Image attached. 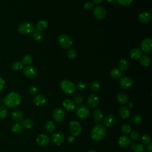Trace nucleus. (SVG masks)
<instances>
[{
	"label": "nucleus",
	"instance_id": "nucleus-1",
	"mask_svg": "<svg viewBox=\"0 0 152 152\" xmlns=\"http://www.w3.org/2000/svg\"><path fill=\"white\" fill-rule=\"evenodd\" d=\"M3 102L4 104L7 107H15L20 104L21 97L16 92H11L5 96Z\"/></svg>",
	"mask_w": 152,
	"mask_h": 152
},
{
	"label": "nucleus",
	"instance_id": "nucleus-2",
	"mask_svg": "<svg viewBox=\"0 0 152 152\" xmlns=\"http://www.w3.org/2000/svg\"><path fill=\"white\" fill-rule=\"evenodd\" d=\"M106 134V130L104 126L101 124L95 125L91 129L90 137L92 140L96 141H99L103 140Z\"/></svg>",
	"mask_w": 152,
	"mask_h": 152
},
{
	"label": "nucleus",
	"instance_id": "nucleus-3",
	"mask_svg": "<svg viewBox=\"0 0 152 152\" xmlns=\"http://www.w3.org/2000/svg\"><path fill=\"white\" fill-rule=\"evenodd\" d=\"M61 88L64 93L66 94L74 93L76 89L75 85L70 80H64L61 83Z\"/></svg>",
	"mask_w": 152,
	"mask_h": 152
},
{
	"label": "nucleus",
	"instance_id": "nucleus-4",
	"mask_svg": "<svg viewBox=\"0 0 152 152\" xmlns=\"http://www.w3.org/2000/svg\"><path fill=\"white\" fill-rule=\"evenodd\" d=\"M58 42L59 46L63 49H69L72 45V41L71 37L66 34H61L58 38Z\"/></svg>",
	"mask_w": 152,
	"mask_h": 152
},
{
	"label": "nucleus",
	"instance_id": "nucleus-5",
	"mask_svg": "<svg viewBox=\"0 0 152 152\" xmlns=\"http://www.w3.org/2000/svg\"><path fill=\"white\" fill-rule=\"evenodd\" d=\"M18 31L21 34L33 33L34 31L33 24L29 22H24L20 24L18 27Z\"/></svg>",
	"mask_w": 152,
	"mask_h": 152
},
{
	"label": "nucleus",
	"instance_id": "nucleus-6",
	"mask_svg": "<svg viewBox=\"0 0 152 152\" xmlns=\"http://www.w3.org/2000/svg\"><path fill=\"white\" fill-rule=\"evenodd\" d=\"M69 131L72 136H77L79 135L82 131V127L80 124L76 121H72L69 123Z\"/></svg>",
	"mask_w": 152,
	"mask_h": 152
},
{
	"label": "nucleus",
	"instance_id": "nucleus-7",
	"mask_svg": "<svg viewBox=\"0 0 152 152\" xmlns=\"http://www.w3.org/2000/svg\"><path fill=\"white\" fill-rule=\"evenodd\" d=\"M75 113L78 118L81 119H85L89 116L90 112L86 106L80 105L76 109Z\"/></svg>",
	"mask_w": 152,
	"mask_h": 152
},
{
	"label": "nucleus",
	"instance_id": "nucleus-8",
	"mask_svg": "<svg viewBox=\"0 0 152 152\" xmlns=\"http://www.w3.org/2000/svg\"><path fill=\"white\" fill-rule=\"evenodd\" d=\"M134 82L131 78L129 77H124L120 79L119 85L124 90H128L132 87Z\"/></svg>",
	"mask_w": 152,
	"mask_h": 152
},
{
	"label": "nucleus",
	"instance_id": "nucleus-9",
	"mask_svg": "<svg viewBox=\"0 0 152 152\" xmlns=\"http://www.w3.org/2000/svg\"><path fill=\"white\" fill-rule=\"evenodd\" d=\"M93 14L94 17L99 20H103L106 15V10L102 6H97L94 8Z\"/></svg>",
	"mask_w": 152,
	"mask_h": 152
},
{
	"label": "nucleus",
	"instance_id": "nucleus-10",
	"mask_svg": "<svg viewBox=\"0 0 152 152\" xmlns=\"http://www.w3.org/2000/svg\"><path fill=\"white\" fill-rule=\"evenodd\" d=\"M65 116V112L64 110L60 107H57L52 112L53 119L58 122H61Z\"/></svg>",
	"mask_w": 152,
	"mask_h": 152
},
{
	"label": "nucleus",
	"instance_id": "nucleus-11",
	"mask_svg": "<svg viewBox=\"0 0 152 152\" xmlns=\"http://www.w3.org/2000/svg\"><path fill=\"white\" fill-rule=\"evenodd\" d=\"M51 140L54 144L59 145L64 142L65 136L61 132H56L52 134Z\"/></svg>",
	"mask_w": 152,
	"mask_h": 152
},
{
	"label": "nucleus",
	"instance_id": "nucleus-12",
	"mask_svg": "<svg viewBox=\"0 0 152 152\" xmlns=\"http://www.w3.org/2000/svg\"><path fill=\"white\" fill-rule=\"evenodd\" d=\"M99 103V98L97 94L94 93H91L88 96L87 98V104L90 107H95L98 105Z\"/></svg>",
	"mask_w": 152,
	"mask_h": 152
},
{
	"label": "nucleus",
	"instance_id": "nucleus-13",
	"mask_svg": "<svg viewBox=\"0 0 152 152\" xmlns=\"http://www.w3.org/2000/svg\"><path fill=\"white\" fill-rule=\"evenodd\" d=\"M24 74L29 78H34L37 75V71L34 67L30 65H27L23 68Z\"/></svg>",
	"mask_w": 152,
	"mask_h": 152
},
{
	"label": "nucleus",
	"instance_id": "nucleus-14",
	"mask_svg": "<svg viewBox=\"0 0 152 152\" xmlns=\"http://www.w3.org/2000/svg\"><path fill=\"white\" fill-rule=\"evenodd\" d=\"M151 13L148 11H145L141 12L138 16V21L142 24H147L151 19Z\"/></svg>",
	"mask_w": 152,
	"mask_h": 152
},
{
	"label": "nucleus",
	"instance_id": "nucleus-15",
	"mask_svg": "<svg viewBox=\"0 0 152 152\" xmlns=\"http://www.w3.org/2000/svg\"><path fill=\"white\" fill-rule=\"evenodd\" d=\"M36 143L40 147H45L50 142L49 138L45 134H40L37 136L36 140Z\"/></svg>",
	"mask_w": 152,
	"mask_h": 152
},
{
	"label": "nucleus",
	"instance_id": "nucleus-16",
	"mask_svg": "<svg viewBox=\"0 0 152 152\" xmlns=\"http://www.w3.org/2000/svg\"><path fill=\"white\" fill-rule=\"evenodd\" d=\"M141 49L144 52H150L152 50V40L151 38L147 37L144 39L141 42Z\"/></svg>",
	"mask_w": 152,
	"mask_h": 152
},
{
	"label": "nucleus",
	"instance_id": "nucleus-17",
	"mask_svg": "<svg viewBox=\"0 0 152 152\" xmlns=\"http://www.w3.org/2000/svg\"><path fill=\"white\" fill-rule=\"evenodd\" d=\"M33 102L37 106H42L46 104L47 102L46 97L42 94H37L33 99Z\"/></svg>",
	"mask_w": 152,
	"mask_h": 152
},
{
	"label": "nucleus",
	"instance_id": "nucleus-18",
	"mask_svg": "<svg viewBox=\"0 0 152 152\" xmlns=\"http://www.w3.org/2000/svg\"><path fill=\"white\" fill-rule=\"evenodd\" d=\"M24 116L23 112L20 109H14L11 112V117L16 122L22 121L24 119Z\"/></svg>",
	"mask_w": 152,
	"mask_h": 152
},
{
	"label": "nucleus",
	"instance_id": "nucleus-19",
	"mask_svg": "<svg viewBox=\"0 0 152 152\" xmlns=\"http://www.w3.org/2000/svg\"><path fill=\"white\" fill-rule=\"evenodd\" d=\"M131 144V138L127 135H122L118 140V144L122 148H126Z\"/></svg>",
	"mask_w": 152,
	"mask_h": 152
},
{
	"label": "nucleus",
	"instance_id": "nucleus-20",
	"mask_svg": "<svg viewBox=\"0 0 152 152\" xmlns=\"http://www.w3.org/2000/svg\"><path fill=\"white\" fill-rule=\"evenodd\" d=\"M116 122V118L114 115L112 114H109L107 115L104 120H103V124L104 125L107 127H110L113 126Z\"/></svg>",
	"mask_w": 152,
	"mask_h": 152
},
{
	"label": "nucleus",
	"instance_id": "nucleus-21",
	"mask_svg": "<svg viewBox=\"0 0 152 152\" xmlns=\"http://www.w3.org/2000/svg\"><path fill=\"white\" fill-rule=\"evenodd\" d=\"M48 26V23L46 20H40L37 23L36 26V31L42 33L47 28Z\"/></svg>",
	"mask_w": 152,
	"mask_h": 152
},
{
	"label": "nucleus",
	"instance_id": "nucleus-22",
	"mask_svg": "<svg viewBox=\"0 0 152 152\" xmlns=\"http://www.w3.org/2000/svg\"><path fill=\"white\" fill-rule=\"evenodd\" d=\"M142 55V50L138 48H132L129 52V56L133 59H137L140 58Z\"/></svg>",
	"mask_w": 152,
	"mask_h": 152
},
{
	"label": "nucleus",
	"instance_id": "nucleus-23",
	"mask_svg": "<svg viewBox=\"0 0 152 152\" xmlns=\"http://www.w3.org/2000/svg\"><path fill=\"white\" fill-rule=\"evenodd\" d=\"M93 120L96 123H99L103 118V115L102 110L99 109H96L94 110L93 113Z\"/></svg>",
	"mask_w": 152,
	"mask_h": 152
},
{
	"label": "nucleus",
	"instance_id": "nucleus-24",
	"mask_svg": "<svg viewBox=\"0 0 152 152\" xmlns=\"http://www.w3.org/2000/svg\"><path fill=\"white\" fill-rule=\"evenodd\" d=\"M119 115L122 119H127L129 117L131 112L128 107L127 106H122L121 107L119 111Z\"/></svg>",
	"mask_w": 152,
	"mask_h": 152
},
{
	"label": "nucleus",
	"instance_id": "nucleus-25",
	"mask_svg": "<svg viewBox=\"0 0 152 152\" xmlns=\"http://www.w3.org/2000/svg\"><path fill=\"white\" fill-rule=\"evenodd\" d=\"M116 98H117V100L118 101L122 104H126L128 102V95L124 93V92H119L118 94H117V96H116Z\"/></svg>",
	"mask_w": 152,
	"mask_h": 152
},
{
	"label": "nucleus",
	"instance_id": "nucleus-26",
	"mask_svg": "<svg viewBox=\"0 0 152 152\" xmlns=\"http://www.w3.org/2000/svg\"><path fill=\"white\" fill-rule=\"evenodd\" d=\"M75 103H74L73 100L69 99H65L64 102H63V106L68 111L70 110H72L74 109L75 108Z\"/></svg>",
	"mask_w": 152,
	"mask_h": 152
},
{
	"label": "nucleus",
	"instance_id": "nucleus-27",
	"mask_svg": "<svg viewBox=\"0 0 152 152\" xmlns=\"http://www.w3.org/2000/svg\"><path fill=\"white\" fill-rule=\"evenodd\" d=\"M119 69L121 70L122 72L126 71L129 68V62L125 59H122L119 61L118 63Z\"/></svg>",
	"mask_w": 152,
	"mask_h": 152
},
{
	"label": "nucleus",
	"instance_id": "nucleus-28",
	"mask_svg": "<svg viewBox=\"0 0 152 152\" xmlns=\"http://www.w3.org/2000/svg\"><path fill=\"white\" fill-rule=\"evenodd\" d=\"M151 58L148 55H142L140 57V64L144 66H147L150 64Z\"/></svg>",
	"mask_w": 152,
	"mask_h": 152
},
{
	"label": "nucleus",
	"instance_id": "nucleus-29",
	"mask_svg": "<svg viewBox=\"0 0 152 152\" xmlns=\"http://www.w3.org/2000/svg\"><path fill=\"white\" fill-rule=\"evenodd\" d=\"M110 76L115 79L119 78L122 75V72L119 70L118 68H112L110 71Z\"/></svg>",
	"mask_w": 152,
	"mask_h": 152
},
{
	"label": "nucleus",
	"instance_id": "nucleus-30",
	"mask_svg": "<svg viewBox=\"0 0 152 152\" xmlns=\"http://www.w3.org/2000/svg\"><path fill=\"white\" fill-rule=\"evenodd\" d=\"M45 128L47 131L52 133L55 130L56 126L55 123L52 121H48L45 124Z\"/></svg>",
	"mask_w": 152,
	"mask_h": 152
},
{
	"label": "nucleus",
	"instance_id": "nucleus-31",
	"mask_svg": "<svg viewBox=\"0 0 152 152\" xmlns=\"http://www.w3.org/2000/svg\"><path fill=\"white\" fill-rule=\"evenodd\" d=\"M21 125L23 127H24L26 129H31L33 126L34 123L31 119L27 118L23 120Z\"/></svg>",
	"mask_w": 152,
	"mask_h": 152
},
{
	"label": "nucleus",
	"instance_id": "nucleus-32",
	"mask_svg": "<svg viewBox=\"0 0 152 152\" xmlns=\"http://www.w3.org/2000/svg\"><path fill=\"white\" fill-rule=\"evenodd\" d=\"M23 68V64L21 62L15 61L11 64V69L14 71H18Z\"/></svg>",
	"mask_w": 152,
	"mask_h": 152
},
{
	"label": "nucleus",
	"instance_id": "nucleus-33",
	"mask_svg": "<svg viewBox=\"0 0 152 152\" xmlns=\"http://www.w3.org/2000/svg\"><path fill=\"white\" fill-rule=\"evenodd\" d=\"M132 149H133L134 152H144L145 149V146L142 144H134L132 145Z\"/></svg>",
	"mask_w": 152,
	"mask_h": 152
},
{
	"label": "nucleus",
	"instance_id": "nucleus-34",
	"mask_svg": "<svg viewBox=\"0 0 152 152\" xmlns=\"http://www.w3.org/2000/svg\"><path fill=\"white\" fill-rule=\"evenodd\" d=\"M33 61V58L31 55H26L22 59V64L25 65H29L32 63Z\"/></svg>",
	"mask_w": 152,
	"mask_h": 152
},
{
	"label": "nucleus",
	"instance_id": "nucleus-35",
	"mask_svg": "<svg viewBox=\"0 0 152 152\" xmlns=\"http://www.w3.org/2000/svg\"><path fill=\"white\" fill-rule=\"evenodd\" d=\"M32 37L37 42H41L43 39V36L42 33L36 30L33 33Z\"/></svg>",
	"mask_w": 152,
	"mask_h": 152
},
{
	"label": "nucleus",
	"instance_id": "nucleus-36",
	"mask_svg": "<svg viewBox=\"0 0 152 152\" xmlns=\"http://www.w3.org/2000/svg\"><path fill=\"white\" fill-rule=\"evenodd\" d=\"M22 129H23V126L19 122H17L13 124L11 128V130L14 133H19L21 131Z\"/></svg>",
	"mask_w": 152,
	"mask_h": 152
},
{
	"label": "nucleus",
	"instance_id": "nucleus-37",
	"mask_svg": "<svg viewBox=\"0 0 152 152\" xmlns=\"http://www.w3.org/2000/svg\"><path fill=\"white\" fill-rule=\"evenodd\" d=\"M90 88L93 92H96L100 88V83L97 81H94L91 83Z\"/></svg>",
	"mask_w": 152,
	"mask_h": 152
},
{
	"label": "nucleus",
	"instance_id": "nucleus-38",
	"mask_svg": "<svg viewBox=\"0 0 152 152\" xmlns=\"http://www.w3.org/2000/svg\"><path fill=\"white\" fill-rule=\"evenodd\" d=\"M67 56L69 59L74 60L77 57V52L73 49H69L67 52Z\"/></svg>",
	"mask_w": 152,
	"mask_h": 152
},
{
	"label": "nucleus",
	"instance_id": "nucleus-39",
	"mask_svg": "<svg viewBox=\"0 0 152 152\" xmlns=\"http://www.w3.org/2000/svg\"><path fill=\"white\" fill-rule=\"evenodd\" d=\"M73 102L75 104L79 105L83 102V97L80 94H77L73 97Z\"/></svg>",
	"mask_w": 152,
	"mask_h": 152
},
{
	"label": "nucleus",
	"instance_id": "nucleus-40",
	"mask_svg": "<svg viewBox=\"0 0 152 152\" xmlns=\"http://www.w3.org/2000/svg\"><path fill=\"white\" fill-rule=\"evenodd\" d=\"M121 132L125 135L129 134L131 132V126L128 124H124L121 126Z\"/></svg>",
	"mask_w": 152,
	"mask_h": 152
},
{
	"label": "nucleus",
	"instance_id": "nucleus-41",
	"mask_svg": "<svg viewBox=\"0 0 152 152\" xmlns=\"http://www.w3.org/2000/svg\"><path fill=\"white\" fill-rule=\"evenodd\" d=\"M131 121L135 124H140L142 121V118L140 115H135L132 118Z\"/></svg>",
	"mask_w": 152,
	"mask_h": 152
},
{
	"label": "nucleus",
	"instance_id": "nucleus-42",
	"mask_svg": "<svg viewBox=\"0 0 152 152\" xmlns=\"http://www.w3.org/2000/svg\"><path fill=\"white\" fill-rule=\"evenodd\" d=\"M8 115V110L5 106L0 107V118L3 119L7 116Z\"/></svg>",
	"mask_w": 152,
	"mask_h": 152
},
{
	"label": "nucleus",
	"instance_id": "nucleus-43",
	"mask_svg": "<svg viewBox=\"0 0 152 152\" xmlns=\"http://www.w3.org/2000/svg\"><path fill=\"white\" fill-rule=\"evenodd\" d=\"M141 141L143 144H148L151 142V138L148 135L144 134V135H142V137L141 138Z\"/></svg>",
	"mask_w": 152,
	"mask_h": 152
},
{
	"label": "nucleus",
	"instance_id": "nucleus-44",
	"mask_svg": "<svg viewBox=\"0 0 152 152\" xmlns=\"http://www.w3.org/2000/svg\"><path fill=\"white\" fill-rule=\"evenodd\" d=\"M84 8L87 11H91L94 9V4L91 2H87L84 4Z\"/></svg>",
	"mask_w": 152,
	"mask_h": 152
},
{
	"label": "nucleus",
	"instance_id": "nucleus-45",
	"mask_svg": "<svg viewBox=\"0 0 152 152\" xmlns=\"http://www.w3.org/2000/svg\"><path fill=\"white\" fill-rule=\"evenodd\" d=\"M28 90L29 93L31 95H36L37 93V91H38V90H37V87H35L34 86H30L28 87Z\"/></svg>",
	"mask_w": 152,
	"mask_h": 152
},
{
	"label": "nucleus",
	"instance_id": "nucleus-46",
	"mask_svg": "<svg viewBox=\"0 0 152 152\" xmlns=\"http://www.w3.org/2000/svg\"><path fill=\"white\" fill-rule=\"evenodd\" d=\"M131 133V138L132 140H137L140 137V133L137 131H134L130 132Z\"/></svg>",
	"mask_w": 152,
	"mask_h": 152
},
{
	"label": "nucleus",
	"instance_id": "nucleus-47",
	"mask_svg": "<svg viewBox=\"0 0 152 152\" xmlns=\"http://www.w3.org/2000/svg\"><path fill=\"white\" fill-rule=\"evenodd\" d=\"M116 1L121 5L126 7L129 5L132 2V0H116Z\"/></svg>",
	"mask_w": 152,
	"mask_h": 152
},
{
	"label": "nucleus",
	"instance_id": "nucleus-48",
	"mask_svg": "<svg viewBox=\"0 0 152 152\" xmlns=\"http://www.w3.org/2000/svg\"><path fill=\"white\" fill-rule=\"evenodd\" d=\"M76 87H77V88L78 90L81 91V90H84V89L86 88V83H85L84 82H83V81H80V82H78V83H77Z\"/></svg>",
	"mask_w": 152,
	"mask_h": 152
},
{
	"label": "nucleus",
	"instance_id": "nucleus-49",
	"mask_svg": "<svg viewBox=\"0 0 152 152\" xmlns=\"http://www.w3.org/2000/svg\"><path fill=\"white\" fill-rule=\"evenodd\" d=\"M5 83L4 80L2 78L0 77V91L4 89V88L5 87Z\"/></svg>",
	"mask_w": 152,
	"mask_h": 152
},
{
	"label": "nucleus",
	"instance_id": "nucleus-50",
	"mask_svg": "<svg viewBox=\"0 0 152 152\" xmlns=\"http://www.w3.org/2000/svg\"><path fill=\"white\" fill-rule=\"evenodd\" d=\"M147 150L148 152H152V145L151 143L147 144Z\"/></svg>",
	"mask_w": 152,
	"mask_h": 152
},
{
	"label": "nucleus",
	"instance_id": "nucleus-51",
	"mask_svg": "<svg viewBox=\"0 0 152 152\" xmlns=\"http://www.w3.org/2000/svg\"><path fill=\"white\" fill-rule=\"evenodd\" d=\"M93 2H94V4H99L100 3H101L103 0H92Z\"/></svg>",
	"mask_w": 152,
	"mask_h": 152
},
{
	"label": "nucleus",
	"instance_id": "nucleus-52",
	"mask_svg": "<svg viewBox=\"0 0 152 152\" xmlns=\"http://www.w3.org/2000/svg\"><path fill=\"white\" fill-rule=\"evenodd\" d=\"M74 140V136H69L68 137V141L70 142H72Z\"/></svg>",
	"mask_w": 152,
	"mask_h": 152
},
{
	"label": "nucleus",
	"instance_id": "nucleus-53",
	"mask_svg": "<svg viewBox=\"0 0 152 152\" xmlns=\"http://www.w3.org/2000/svg\"><path fill=\"white\" fill-rule=\"evenodd\" d=\"M107 1L109 4H114L116 1V0H107Z\"/></svg>",
	"mask_w": 152,
	"mask_h": 152
},
{
	"label": "nucleus",
	"instance_id": "nucleus-54",
	"mask_svg": "<svg viewBox=\"0 0 152 152\" xmlns=\"http://www.w3.org/2000/svg\"><path fill=\"white\" fill-rule=\"evenodd\" d=\"M87 152H97V151L96 150H90Z\"/></svg>",
	"mask_w": 152,
	"mask_h": 152
}]
</instances>
